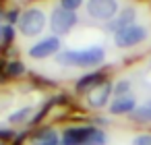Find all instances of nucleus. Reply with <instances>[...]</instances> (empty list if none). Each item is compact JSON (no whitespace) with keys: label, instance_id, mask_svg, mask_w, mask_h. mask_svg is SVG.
<instances>
[{"label":"nucleus","instance_id":"obj_1","mask_svg":"<svg viewBox=\"0 0 151 145\" xmlns=\"http://www.w3.org/2000/svg\"><path fill=\"white\" fill-rule=\"evenodd\" d=\"M106 60V52L104 48L91 46V48H83V50H64L60 54H56V62L62 66H77V69H93L99 66Z\"/></svg>","mask_w":151,"mask_h":145},{"label":"nucleus","instance_id":"obj_2","mask_svg":"<svg viewBox=\"0 0 151 145\" xmlns=\"http://www.w3.org/2000/svg\"><path fill=\"white\" fill-rule=\"evenodd\" d=\"M48 19H46V13L37 6H31L27 11L21 13V19H19V31L27 38H35L44 31Z\"/></svg>","mask_w":151,"mask_h":145},{"label":"nucleus","instance_id":"obj_3","mask_svg":"<svg viewBox=\"0 0 151 145\" xmlns=\"http://www.w3.org/2000/svg\"><path fill=\"white\" fill-rule=\"evenodd\" d=\"M149 35V29L145 25H139V23H132L124 29H120L118 33H114V44L116 48H134L139 44H143Z\"/></svg>","mask_w":151,"mask_h":145},{"label":"nucleus","instance_id":"obj_4","mask_svg":"<svg viewBox=\"0 0 151 145\" xmlns=\"http://www.w3.org/2000/svg\"><path fill=\"white\" fill-rule=\"evenodd\" d=\"M87 15L95 21H112L118 15V0H87Z\"/></svg>","mask_w":151,"mask_h":145},{"label":"nucleus","instance_id":"obj_5","mask_svg":"<svg viewBox=\"0 0 151 145\" xmlns=\"http://www.w3.org/2000/svg\"><path fill=\"white\" fill-rule=\"evenodd\" d=\"M75 25H77V15L75 13H70V11L62 9V6H58V9L52 11V15H50V27H52V31L56 35L68 33Z\"/></svg>","mask_w":151,"mask_h":145},{"label":"nucleus","instance_id":"obj_6","mask_svg":"<svg viewBox=\"0 0 151 145\" xmlns=\"http://www.w3.org/2000/svg\"><path fill=\"white\" fill-rule=\"evenodd\" d=\"M54 54H60V38H56V35H48L29 48V56L33 60H44Z\"/></svg>","mask_w":151,"mask_h":145},{"label":"nucleus","instance_id":"obj_7","mask_svg":"<svg viewBox=\"0 0 151 145\" xmlns=\"http://www.w3.org/2000/svg\"><path fill=\"white\" fill-rule=\"evenodd\" d=\"M97 126H68L62 133L60 145H85Z\"/></svg>","mask_w":151,"mask_h":145},{"label":"nucleus","instance_id":"obj_8","mask_svg":"<svg viewBox=\"0 0 151 145\" xmlns=\"http://www.w3.org/2000/svg\"><path fill=\"white\" fill-rule=\"evenodd\" d=\"M106 83V77H104V73H99V71H93V73H87V75H83L77 83H75V87H77V91L79 93H91V91H95L97 87H101Z\"/></svg>","mask_w":151,"mask_h":145},{"label":"nucleus","instance_id":"obj_9","mask_svg":"<svg viewBox=\"0 0 151 145\" xmlns=\"http://www.w3.org/2000/svg\"><path fill=\"white\" fill-rule=\"evenodd\" d=\"M112 87L114 85H110V83H104L101 87H97L95 91H91L89 95H87V102H89V106L91 108H104V106H110V97H112Z\"/></svg>","mask_w":151,"mask_h":145},{"label":"nucleus","instance_id":"obj_10","mask_svg":"<svg viewBox=\"0 0 151 145\" xmlns=\"http://www.w3.org/2000/svg\"><path fill=\"white\" fill-rule=\"evenodd\" d=\"M110 112L114 116H120V114H132L137 110V100L132 95H122V97H114L110 102Z\"/></svg>","mask_w":151,"mask_h":145},{"label":"nucleus","instance_id":"obj_11","mask_svg":"<svg viewBox=\"0 0 151 145\" xmlns=\"http://www.w3.org/2000/svg\"><path fill=\"white\" fill-rule=\"evenodd\" d=\"M134 17H137V9H134V6H128V9H124L122 13H118V15L114 17V21L108 23V29L114 31V33H118L120 29L132 25V23H134Z\"/></svg>","mask_w":151,"mask_h":145},{"label":"nucleus","instance_id":"obj_12","mask_svg":"<svg viewBox=\"0 0 151 145\" xmlns=\"http://www.w3.org/2000/svg\"><path fill=\"white\" fill-rule=\"evenodd\" d=\"M60 135L52 128V126H46V128H40L33 137H31V141H33V145H60Z\"/></svg>","mask_w":151,"mask_h":145},{"label":"nucleus","instance_id":"obj_13","mask_svg":"<svg viewBox=\"0 0 151 145\" xmlns=\"http://www.w3.org/2000/svg\"><path fill=\"white\" fill-rule=\"evenodd\" d=\"M31 114H33V106H25L21 110H15L13 114H9V122L11 124H23V122H31Z\"/></svg>","mask_w":151,"mask_h":145},{"label":"nucleus","instance_id":"obj_14","mask_svg":"<svg viewBox=\"0 0 151 145\" xmlns=\"http://www.w3.org/2000/svg\"><path fill=\"white\" fill-rule=\"evenodd\" d=\"M132 120H137L141 124L151 122V100L145 102V104H141V106H137V110L132 112Z\"/></svg>","mask_w":151,"mask_h":145},{"label":"nucleus","instance_id":"obj_15","mask_svg":"<svg viewBox=\"0 0 151 145\" xmlns=\"http://www.w3.org/2000/svg\"><path fill=\"white\" fill-rule=\"evenodd\" d=\"M112 91H114V97H122V95H130V81H126V79H122V81H118L114 87H112Z\"/></svg>","mask_w":151,"mask_h":145},{"label":"nucleus","instance_id":"obj_16","mask_svg":"<svg viewBox=\"0 0 151 145\" xmlns=\"http://www.w3.org/2000/svg\"><path fill=\"white\" fill-rule=\"evenodd\" d=\"M23 71H25V66H23V62H19V60L6 64V77H21Z\"/></svg>","mask_w":151,"mask_h":145},{"label":"nucleus","instance_id":"obj_17","mask_svg":"<svg viewBox=\"0 0 151 145\" xmlns=\"http://www.w3.org/2000/svg\"><path fill=\"white\" fill-rule=\"evenodd\" d=\"M106 141H108L106 133H104L101 128H95V133L87 139V143H85V145H106Z\"/></svg>","mask_w":151,"mask_h":145},{"label":"nucleus","instance_id":"obj_18","mask_svg":"<svg viewBox=\"0 0 151 145\" xmlns=\"http://www.w3.org/2000/svg\"><path fill=\"white\" fill-rule=\"evenodd\" d=\"M81 4H83V0H60V6L66 9V11H70V13H75L77 9H81Z\"/></svg>","mask_w":151,"mask_h":145},{"label":"nucleus","instance_id":"obj_19","mask_svg":"<svg viewBox=\"0 0 151 145\" xmlns=\"http://www.w3.org/2000/svg\"><path fill=\"white\" fill-rule=\"evenodd\" d=\"M130 145H151V133H141V135H137V137L130 141Z\"/></svg>","mask_w":151,"mask_h":145},{"label":"nucleus","instance_id":"obj_20","mask_svg":"<svg viewBox=\"0 0 151 145\" xmlns=\"http://www.w3.org/2000/svg\"><path fill=\"white\" fill-rule=\"evenodd\" d=\"M2 40H4V42H13V40H15V29H13V25L2 27Z\"/></svg>","mask_w":151,"mask_h":145},{"label":"nucleus","instance_id":"obj_21","mask_svg":"<svg viewBox=\"0 0 151 145\" xmlns=\"http://www.w3.org/2000/svg\"><path fill=\"white\" fill-rule=\"evenodd\" d=\"M19 19H21V13H19V11H11V13L6 15V21H9V25H15V23H19Z\"/></svg>","mask_w":151,"mask_h":145},{"label":"nucleus","instance_id":"obj_22","mask_svg":"<svg viewBox=\"0 0 151 145\" xmlns=\"http://www.w3.org/2000/svg\"><path fill=\"white\" fill-rule=\"evenodd\" d=\"M9 137H13V133H11V131H4V128H0V139H9Z\"/></svg>","mask_w":151,"mask_h":145},{"label":"nucleus","instance_id":"obj_23","mask_svg":"<svg viewBox=\"0 0 151 145\" xmlns=\"http://www.w3.org/2000/svg\"><path fill=\"white\" fill-rule=\"evenodd\" d=\"M0 38H2V27H0Z\"/></svg>","mask_w":151,"mask_h":145},{"label":"nucleus","instance_id":"obj_24","mask_svg":"<svg viewBox=\"0 0 151 145\" xmlns=\"http://www.w3.org/2000/svg\"><path fill=\"white\" fill-rule=\"evenodd\" d=\"M0 17H2V11H0Z\"/></svg>","mask_w":151,"mask_h":145},{"label":"nucleus","instance_id":"obj_25","mask_svg":"<svg viewBox=\"0 0 151 145\" xmlns=\"http://www.w3.org/2000/svg\"><path fill=\"white\" fill-rule=\"evenodd\" d=\"M0 145H2V143H0Z\"/></svg>","mask_w":151,"mask_h":145}]
</instances>
